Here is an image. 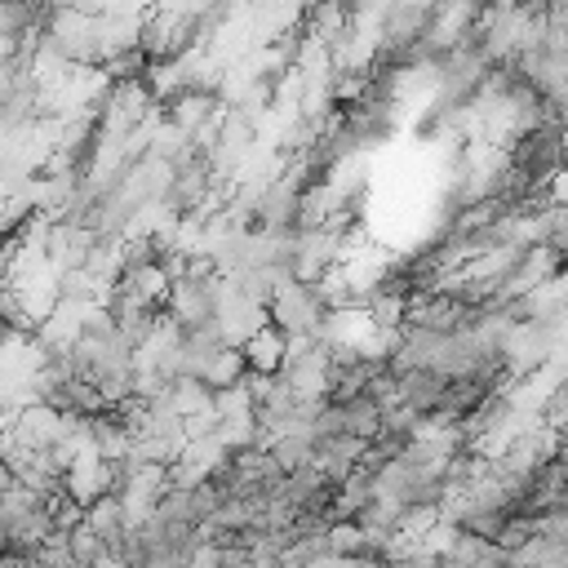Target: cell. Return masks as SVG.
Instances as JSON below:
<instances>
[{
	"label": "cell",
	"instance_id": "obj_12",
	"mask_svg": "<svg viewBox=\"0 0 568 568\" xmlns=\"http://www.w3.org/2000/svg\"><path fill=\"white\" fill-rule=\"evenodd\" d=\"M559 146H564V160H568V115L559 120Z\"/></svg>",
	"mask_w": 568,
	"mask_h": 568
},
{
	"label": "cell",
	"instance_id": "obj_2",
	"mask_svg": "<svg viewBox=\"0 0 568 568\" xmlns=\"http://www.w3.org/2000/svg\"><path fill=\"white\" fill-rule=\"evenodd\" d=\"M44 44H53V49H58L67 62H75V67L98 62V49H93V13L75 9V4H49Z\"/></svg>",
	"mask_w": 568,
	"mask_h": 568
},
{
	"label": "cell",
	"instance_id": "obj_10",
	"mask_svg": "<svg viewBox=\"0 0 568 568\" xmlns=\"http://www.w3.org/2000/svg\"><path fill=\"white\" fill-rule=\"evenodd\" d=\"M169 399H173L178 417H191V413H204V408H213V390H209L200 377H191V373L173 377V386H169Z\"/></svg>",
	"mask_w": 568,
	"mask_h": 568
},
{
	"label": "cell",
	"instance_id": "obj_7",
	"mask_svg": "<svg viewBox=\"0 0 568 568\" xmlns=\"http://www.w3.org/2000/svg\"><path fill=\"white\" fill-rule=\"evenodd\" d=\"M217 106H222V98H217V93H204V89H182V93H173V98L164 102V115H169L178 129H186V133H191V129H200V124H204V120H209Z\"/></svg>",
	"mask_w": 568,
	"mask_h": 568
},
{
	"label": "cell",
	"instance_id": "obj_5",
	"mask_svg": "<svg viewBox=\"0 0 568 568\" xmlns=\"http://www.w3.org/2000/svg\"><path fill=\"white\" fill-rule=\"evenodd\" d=\"M240 351H244L248 373H280V368H284V328H275V324L266 320V324H257V328L240 342Z\"/></svg>",
	"mask_w": 568,
	"mask_h": 568
},
{
	"label": "cell",
	"instance_id": "obj_13",
	"mask_svg": "<svg viewBox=\"0 0 568 568\" xmlns=\"http://www.w3.org/2000/svg\"><path fill=\"white\" fill-rule=\"evenodd\" d=\"M0 288H4V271H0Z\"/></svg>",
	"mask_w": 568,
	"mask_h": 568
},
{
	"label": "cell",
	"instance_id": "obj_3",
	"mask_svg": "<svg viewBox=\"0 0 568 568\" xmlns=\"http://www.w3.org/2000/svg\"><path fill=\"white\" fill-rule=\"evenodd\" d=\"M213 280H191V275H173V288L164 297V311L178 320V328H195L213 320Z\"/></svg>",
	"mask_w": 568,
	"mask_h": 568
},
{
	"label": "cell",
	"instance_id": "obj_4",
	"mask_svg": "<svg viewBox=\"0 0 568 568\" xmlns=\"http://www.w3.org/2000/svg\"><path fill=\"white\" fill-rule=\"evenodd\" d=\"M115 288H124V293H133V297H142L151 306H164V297L173 288V275H169V266L160 257H146V262L124 266L120 280H115Z\"/></svg>",
	"mask_w": 568,
	"mask_h": 568
},
{
	"label": "cell",
	"instance_id": "obj_9",
	"mask_svg": "<svg viewBox=\"0 0 568 568\" xmlns=\"http://www.w3.org/2000/svg\"><path fill=\"white\" fill-rule=\"evenodd\" d=\"M244 377H248L244 351H240V346H231V342H222V346L209 355L204 373H200V382H204L209 390H217V386H235V382H244Z\"/></svg>",
	"mask_w": 568,
	"mask_h": 568
},
{
	"label": "cell",
	"instance_id": "obj_8",
	"mask_svg": "<svg viewBox=\"0 0 568 568\" xmlns=\"http://www.w3.org/2000/svg\"><path fill=\"white\" fill-rule=\"evenodd\" d=\"M337 408H342V430H351L359 439H377L382 435V404L368 390H359L351 399H337Z\"/></svg>",
	"mask_w": 568,
	"mask_h": 568
},
{
	"label": "cell",
	"instance_id": "obj_6",
	"mask_svg": "<svg viewBox=\"0 0 568 568\" xmlns=\"http://www.w3.org/2000/svg\"><path fill=\"white\" fill-rule=\"evenodd\" d=\"M84 528H93L111 550H120V541H124V532H129V524H124V510H120V497L115 493H102V497H93L89 506H84V519H80Z\"/></svg>",
	"mask_w": 568,
	"mask_h": 568
},
{
	"label": "cell",
	"instance_id": "obj_11",
	"mask_svg": "<svg viewBox=\"0 0 568 568\" xmlns=\"http://www.w3.org/2000/svg\"><path fill=\"white\" fill-rule=\"evenodd\" d=\"M248 408H253L248 382H235V386H217V390H213V413H217V417H231V413H248Z\"/></svg>",
	"mask_w": 568,
	"mask_h": 568
},
{
	"label": "cell",
	"instance_id": "obj_1",
	"mask_svg": "<svg viewBox=\"0 0 568 568\" xmlns=\"http://www.w3.org/2000/svg\"><path fill=\"white\" fill-rule=\"evenodd\" d=\"M324 302H320V293H315V284H306V280H280L275 284V293L266 297V320L275 324V328H284V333H320V320H324Z\"/></svg>",
	"mask_w": 568,
	"mask_h": 568
}]
</instances>
